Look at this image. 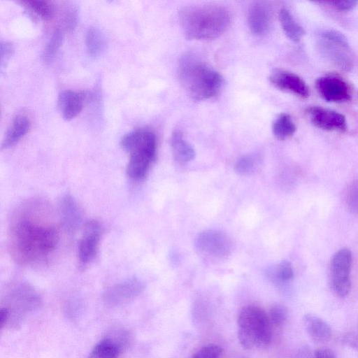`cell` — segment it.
Returning a JSON list of instances; mask_svg holds the SVG:
<instances>
[{"label":"cell","instance_id":"6da1fadb","mask_svg":"<svg viewBox=\"0 0 358 358\" xmlns=\"http://www.w3.org/2000/svg\"><path fill=\"white\" fill-rule=\"evenodd\" d=\"M45 203L31 202L13 215L8 231L10 253L19 264L34 266L47 261L57 247L59 229Z\"/></svg>","mask_w":358,"mask_h":358},{"label":"cell","instance_id":"7a4b0ae2","mask_svg":"<svg viewBox=\"0 0 358 358\" xmlns=\"http://www.w3.org/2000/svg\"><path fill=\"white\" fill-rule=\"evenodd\" d=\"M179 22L188 39L203 40L217 38L230 23L229 11L212 3L187 6L179 11Z\"/></svg>","mask_w":358,"mask_h":358},{"label":"cell","instance_id":"3957f363","mask_svg":"<svg viewBox=\"0 0 358 358\" xmlns=\"http://www.w3.org/2000/svg\"><path fill=\"white\" fill-rule=\"evenodd\" d=\"M178 76L187 94L196 101L214 97L224 84L220 73L193 53L181 57Z\"/></svg>","mask_w":358,"mask_h":358},{"label":"cell","instance_id":"277c9868","mask_svg":"<svg viewBox=\"0 0 358 358\" xmlns=\"http://www.w3.org/2000/svg\"><path fill=\"white\" fill-rule=\"evenodd\" d=\"M120 144L130 155L127 176L135 180L144 178L156 154L155 133L148 129H138L124 135Z\"/></svg>","mask_w":358,"mask_h":358},{"label":"cell","instance_id":"5b68a950","mask_svg":"<svg viewBox=\"0 0 358 358\" xmlns=\"http://www.w3.org/2000/svg\"><path fill=\"white\" fill-rule=\"evenodd\" d=\"M238 337L246 349L266 346L271 338V323L261 308L249 305L243 307L238 316Z\"/></svg>","mask_w":358,"mask_h":358},{"label":"cell","instance_id":"8992f818","mask_svg":"<svg viewBox=\"0 0 358 358\" xmlns=\"http://www.w3.org/2000/svg\"><path fill=\"white\" fill-rule=\"evenodd\" d=\"M352 261V253L347 248L338 250L331 260V287L340 297L348 296L351 289L350 274Z\"/></svg>","mask_w":358,"mask_h":358},{"label":"cell","instance_id":"52a82bcc","mask_svg":"<svg viewBox=\"0 0 358 358\" xmlns=\"http://www.w3.org/2000/svg\"><path fill=\"white\" fill-rule=\"evenodd\" d=\"M195 248L200 252L215 257H227L231 251V241L223 231L208 229L198 234L194 241Z\"/></svg>","mask_w":358,"mask_h":358},{"label":"cell","instance_id":"ba28073f","mask_svg":"<svg viewBox=\"0 0 358 358\" xmlns=\"http://www.w3.org/2000/svg\"><path fill=\"white\" fill-rule=\"evenodd\" d=\"M144 287L138 278H129L107 288L103 294V300L109 306H120L136 298Z\"/></svg>","mask_w":358,"mask_h":358},{"label":"cell","instance_id":"9c48e42d","mask_svg":"<svg viewBox=\"0 0 358 358\" xmlns=\"http://www.w3.org/2000/svg\"><path fill=\"white\" fill-rule=\"evenodd\" d=\"M315 87L322 99L329 102H344L351 99L348 85L337 76L326 75L318 78Z\"/></svg>","mask_w":358,"mask_h":358},{"label":"cell","instance_id":"30bf717a","mask_svg":"<svg viewBox=\"0 0 358 358\" xmlns=\"http://www.w3.org/2000/svg\"><path fill=\"white\" fill-rule=\"evenodd\" d=\"M101 236V227L96 220L88 221L78 245V258L81 264L90 263L95 257Z\"/></svg>","mask_w":358,"mask_h":358},{"label":"cell","instance_id":"8fae6325","mask_svg":"<svg viewBox=\"0 0 358 358\" xmlns=\"http://www.w3.org/2000/svg\"><path fill=\"white\" fill-rule=\"evenodd\" d=\"M306 112L311 122L317 128L341 132L348 129L345 117L340 113L320 106L309 107Z\"/></svg>","mask_w":358,"mask_h":358},{"label":"cell","instance_id":"7c38bea8","mask_svg":"<svg viewBox=\"0 0 358 358\" xmlns=\"http://www.w3.org/2000/svg\"><path fill=\"white\" fill-rule=\"evenodd\" d=\"M270 82L277 88L292 92L306 99L309 96V88L298 75L282 69H275L269 76Z\"/></svg>","mask_w":358,"mask_h":358},{"label":"cell","instance_id":"4fadbf2b","mask_svg":"<svg viewBox=\"0 0 358 358\" xmlns=\"http://www.w3.org/2000/svg\"><path fill=\"white\" fill-rule=\"evenodd\" d=\"M59 215L63 227L69 233L74 232L82 222V214L74 198L67 194L59 202Z\"/></svg>","mask_w":358,"mask_h":358},{"label":"cell","instance_id":"5bb4252c","mask_svg":"<svg viewBox=\"0 0 358 358\" xmlns=\"http://www.w3.org/2000/svg\"><path fill=\"white\" fill-rule=\"evenodd\" d=\"M270 9L264 3L255 2L248 12V23L250 31L255 35L261 36L268 32L271 26Z\"/></svg>","mask_w":358,"mask_h":358},{"label":"cell","instance_id":"9a60e30c","mask_svg":"<svg viewBox=\"0 0 358 358\" xmlns=\"http://www.w3.org/2000/svg\"><path fill=\"white\" fill-rule=\"evenodd\" d=\"M85 96L72 90H64L58 96V106L63 118L70 120L76 117L83 108Z\"/></svg>","mask_w":358,"mask_h":358},{"label":"cell","instance_id":"2e32d148","mask_svg":"<svg viewBox=\"0 0 358 358\" xmlns=\"http://www.w3.org/2000/svg\"><path fill=\"white\" fill-rule=\"evenodd\" d=\"M303 320L308 334L313 341L324 343L329 340L331 329L324 320L313 314L305 315Z\"/></svg>","mask_w":358,"mask_h":358},{"label":"cell","instance_id":"e0dca14e","mask_svg":"<svg viewBox=\"0 0 358 358\" xmlns=\"http://www.w3.org/2000/svg\"><path fill=\"white\" fill-rule=\"evenodd\" d=\"M30 122L23 115H16L8 129L1 143L2 149L15 145L29 130Z\"/></svg>","mask_w":358,"mask_h":358},{"label":"cell","instance_id":"ac0fdd59","mask_svg":"<svg viewBox=\"0 0 358 358\" xmlns=\"http://www.w3.org/2000/svg\"><path fill=\"white\" fill-rule=\"evenodd\" d=\"M173 155L176 160L181 163L189 162L195 157V151L192 145L187 141L179 130H176L171 140Z\"/></svg>","mask_w":358,"mask_h":358},{"label":"cell","instance_id":"d6986e66","mask_svg":"<svg viewBox=\"0 0 358 358\" xmlns=\"http://www.w3.org/2000/svg\"><path fill=\"white\" fill-rule=\"evenodd\" d=\"M320 46L324 55L341 69L348 70L352 67V62L344 50H348L339 44L331 43L321 39Z\"/></svg>","mask_w":358,"mask_h":358},{"label":"cell","instance_id":"ffe728a7","mask_svg":"<svg viewBox=\"0 0 358 358\" xmlns=\"http://www.w3.org/2000/svg\"><path fill=\"white\" fill-rule=\"evenodd\" d=\"M279 20L287 37L294 43L301 40L305 34L303 27L299 25L290 12L286 8H282L279 12Z\"/></svg>","mask_w":358,"mask_h":358},{"label":"cell","instance_id":"44dd1931","mask_svg":"<svg viewBox=\"0 0 358 358\" xmlns=\"http://www.w3.org/2000/svg\"><path fill=\"white\" fill-rule=\"evenodd\" d=\"M85 44L89 55L96 58L105 50L106 39L99 29L90 27L85 34Z\"/></svg>","mask_w":358,"mask_h":358},{"label":"cell","instance_id":"7402d4cb","mask_svg":"<svg viewBox=\"0 0 358 358\" xmlns=\"http://www.w3.org/2000/svg\"><path fill=\"white\" fill-rule=\"evenodd\" d=\"M296 130V125L289 114H280L273 122L272 131L273 135L280 140H284L292 136Z\"/></svg>","mask_w":358,"mask_h":358},{"label":"cell","instance_id":"603a6c76","mask_svg":"<svg viewBox=\"0 0 358 358\" xmlns=\"http://www.w3.org/2000/svg\"><path fill=\"white\" fill-rule=\"evenodd\" d=\"M120 347L109 338L98 343L91 351L88 358H118Z\"/></svg>","mask_w":358,"mask_h":358},{"label":"cell","instance_id":"cb8c5ba5","mask_svg":"<svg viewBox=\"0 0 358 358\" xmlns=\"http://www.w3.org/2000/svg\"><path fill=\"white\" fill-rule=\"evenodd\" d=\"M26 8L44 20L52 18L55 15V6L48 1L34 0L22 1Z\"/></svg>","mask_w":358,"mask_h":358},{"label":"cell","instance_id":"d4e9b609","mask_svg":"<svg viewBox=\"0 0 358 358\" xmlns=\"http://www.w3.org/2000/svg\"><path fill=\"white\" fill-rule=\"evenodd\" d=\"M63 38V33L60 30H57L52 34L43 51V62L49 63L55 58L62 45Z\"/></svg>","mask_w":358,"mask_h":358},{"label":"cell","instance_id":"484cf974","mask_svg":"<svg viewBox=\"0 0 358 358\" xmlns=\"http://www.w3.org/2000/svg\"><path fill=\"white\" fill-rule=\"evenodd\" d=\"M259 158L255 155H247L239 158L235 164V171L240 175H250L256 169Z\"/></svg>","mask_w":358,"mask_h":358},{"label":"cell","instance_id":"4316f807","mask_svg":"<svg viewBox=\"0 0 358 358\" xmlns=\"http://www.w3.org/2000/svg\"><path fill=\"white\" fill-rule=\"evenodd\" d=\"M320 38L331 43L339 44L346 48H350V44L347 37L341 32L334 29H326L322 31Z\"/></svg>","mask_w":358,"mask_h":358},{"label":"cell","instance_id":"83f0119b","mask_svg":"<svg viewBox=\"0 0 358 358\" xmlns=\"http://www.w3.org/2000/svg\"><path fill=\"white\" fill-rule=\"evenodd\" d=\"M287 315V310L285 306L275 305L269 311L268 318L272 324L279 327L285 322Z\"/></svg>","mask_w":358,"mask_h":358},{"label":"cell","instance_id":"f1b7e54d","mask_svg":"<svg viewBox=\"0 0 358 358\" xmlns=\"http://www.w3.org/2000/svg\"><path fill=\"white\" fill-rule=\"evenodd\" d=\"M221 353L220 346L210 344L201 348L192 358H219Z\"/></svg>","mask_w":358,"mask_h":358},{"label":"cell","instance_id":"f546056e","mask_svg":"<svg viewBox=\"0 0 358 358\" xmlns=\"http://www.w3.org/2000/svg\"><path fill=\"white\" fill-rule=\"evenodd\" d=\"M78 20V10L71 6L66 8L64 15V22L66 29L72 30L75 28Z\"/></svg>","mask_w":358,"mask_h":358},{"label":"cell","instance_id":"4dcf8cb0","mask_svg":"<svg viewBox=\"0 0 358 358\" xmlns=\"http://www.w3.org/2000/svg\"><path fill=\"white\" fill-rule=\"evenodd\" d=\"M278 278L283 281H287L293 278L294 273L290 263L288 261H282L278 270Z\"/></svg>","mask_w":358,"mask_h":358},{"label":"cell","instance_id":"1f68e13d","mask_svg":"<svg viewBox=\"0 0 358 358\" xmlns=\"http://www.w3.org/2000/svg\"><path fill=\"white\" fill-rule=\"evenodd\" d=\"M13 47L11 43L8 42H1V69L6 65V63L11 57L13 53Z\"/></svg>","mask_w":358,"mask_h":358},{"label":"cell","instance_id":"d6a6232c","mask_svg":"<svg viewBox=\"0 0 358 358\" xmlns=\"http://www.w3.org/2000/svg\"><path fill=\"white\" fill-rule=\"evenodd\" d=\"M348 203L350 210L358 213V183L354 185L350 191Z\"/></svg>","mask_w":358,"mask_h":358},{"label":"cell","instance_id":"836d02e7","mask_svg":"<svg viewBox=\"0 0 358 358\" xmlns=\"http://www.w3.org/2000/svg\"><path fill=\"white\" fill-rule=\"evenodd\" d=\"M329 3L339 10H350L353 9L358 3L357 1L346 0V1H331Z\"/></svg>","mask_w":358,"mask_h":358},{"label":"cell","instance_id":"e575fe53","mask_svg":"<svg viewBox=\"0 0 358 358\" xmlns=\"http://www.w3.org/2000/svg\"><path fill=\"white\" fill-rule=\"evenodd\" d=\"M314 358H336V356L330 349L322 348L315 350Z\"/></svg>","mask_w":358,"mask_h":358},{"label":"cell","instance_id":"d590c367","mask_svg":"<svg viewBox=\"0 0 358 358\" xmlns=\"http://www.w3.org/2000/svg\"><path fill=\"white\" fill-rule=\"evenodd\" d=\"M9 316V311L7 308H1L0 310V324L3 326L8 320Z\"/></svg>","mask_w":358,"mask_h":358}]
</instances>
